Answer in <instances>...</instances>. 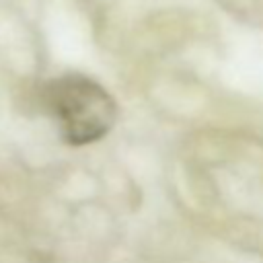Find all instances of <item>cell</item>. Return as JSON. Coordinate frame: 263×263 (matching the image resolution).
Segmentation results:
<instances>
[{
    "label": "cell",
    "instance_id": "6da1fadb",
    "mask_svg": "<svg viewBox=\"0 0 263 263\" xmlns=\"http://www.w3.org/2000/svg\"><path fill=\"white\" fill-rule=\"evenodd\" d=\"M45 111L68 144L82 146L101 140L115 123L113 97L84 74H64L43 88Z\"/></svg>",
    "mask_w": 263,
    "mask_h": 263
}]
</instances>
